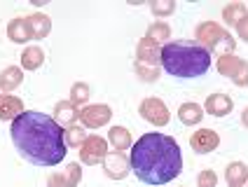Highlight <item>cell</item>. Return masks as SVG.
<instances>
[{
  "label": "cell",
  "instance_id": "1",
  "mask_svg": "<svg viewBox=\"0 0 248 187\" xmlns=\"http://www.w3.org/2000/svg\"><path fill=\"white\" fill-rule=\"evenodd\" d=\"M10 136L16 152L35 166H56L66 159L63 129L45 112L24 110L12 122Z\"/></svg>",
  "mask_w": 248,
  "mask_h": 187
},
{
  "label": "cell",
  "instance_id": "2",
  "mask_svg": "<svg viewBox=\"0 0 248 187\" xmlns=\"http://www.w3.org/2000/svg\"><path fill=\"white\" fill-rule=\"evenodd\" d=\"M131 171L145 185H166L183 171L180 145L164 134H145L131 145Z\"/></svg>",
  "mask_w": 248,
  "mask_h": 187
},
{
  "label": "cell",
  "instance_id": "3",
  "mask_svg": "<svg viewBox=\"0 0 248 187\" xmlns=\"http://www.w3.org/2000/svg\"><path fill=\"white\" fill-rule=\"evenodd\" d=\"M162 66L169 75L192 80L211 68V54L192 40H176L162 47Z\"/></svg>",
  "mask_w": 248,
  "mask_h": 187
},
{
  "label": "cell",
  "instance_id": "4",
  "mask_svg": "<svg viewBox=\"0 0 248 187\" xmlns=\"http://www.w3.org/2000/svg\"><path fill=\"white\" fill-rule=\"evenodd\" d=\"M194 35H197V42L206 49L208 54L218 52V56H225V54H232L236 47V40L216 21H204L194 28Z\"/></svg>",
  "mask_w": 248,
  "mask_h": 187
},
{
  "label": "cell",
  "instance_id": "5",
  "mask_svg": "<svg viewBox=\"0 0 248 187\" xmlns=\"http://www.w3.org/2000/svg\"><path fill=\"white\" fill-rule=\"evenodd\" d=\"M138 112L145 122H150L155 126H166L169 120H171V112L162 98H143L140 106H138Z\"/></svg>",
  "mask_w": 248,
  "mask_h": 187
},
{
  "label": "cell",
  "instance_id": "6",
  "mask_svg": "<svg viewBox=\"0 0 248 187\" xmlns=\"http://www.w3.org/2000/svg\"><path fill=\"white\" fill-rule=\"evenodd\" d=\"M106 155H108V143L101 136H87V140L80 145V161L87 166L103 164Z\"/></svg>",
  "mask_w": 248,
  "mask_h": 187
},
{
  "label": "cell",
  "instance_id": "7",
  "mask_svg": "<svg viewBox=\"0 0 248 187\" xmlns=\"http://www.w3.org/2000/svg\"><path fill=\"white\" fill-rule=\"evenodd\" d=\"M112 117V110L103 103H92V106H84L80 110V117L84 129H98V126H106Z\"/></svg>",
  "mask_w": 248,
  "mask_h": 187
},
{
  "label": "cell",
  "instance_id": "8",
  "mask_svg": "<svg viewBox=\"0 0 248 187\" xmlns=\"http://www.w3.org/2000/svg\"><path fill=\"white\" fill-rule=\"evenodd\" d=\"M129 171H131V161H129V157L124 152L112 150V152L106 155V159H103V173L108 175L110 180H124L129 175Z\"/></svg>",
  "mask_w": 248,
  "mask_h": 187
},
{
  "label": "cell",
  "instance_id": "9",
  "mask_svg": "<svg viewBox=\"0 0 248 187\" xmlns=\"http://www.w3.org/2000/svg\"><path fill=\"white\" fill-rule=\"evenodd\" d=\"M80 178H82V169H80V164L70 161L66 169L49 173V178H47V187H78Z\"/></svg>",
  "mask_w": 248,
  "mask_h": 187
},
{
  "label": "cell",
  "instance_id": "10",
  "mask_svg": "<svg viewBox=\"0 0 248 187\" xmlns=\"http://www.w3.org/2000/svg\"><path fill=\"white\" fill-rule=\"evenodd\" d=\"M218 145H220V136L216 134L213 129H199V131H194L190 136V147L197 155H208Z\"/></svg>",
  "mask_w": 248,
  "mask_h": 187
},
{
  "label": "cell",
  "instance_id": "11",
  "mask_svg": "<svg viewBox=\"0 0 248 187\" xmlns=\"http://www.w3.org/2000/svg\"><path fill=\"white\" fill-rule=\"evenodd\" d=\"M232 108H234V103H232V98H230L227 94L216 92V94H211V96L206 98V103H204V112L213 115V117H227V115L232 112Z\"/></svg>",
  "mask_w": 248,
  "mask_h": 187
},
{
  "label": "cell",
  "instance_id": "12",
  "mask_svg": "<svg viewBox=\"0 0 248 187\" xmlns=\"http://www.w3.org/2000/svg\"><path fill=\"white\" fill-rule=\"evenodd\" d=\"M136 61L145 63V66H159L162 63V47L157 42L143 38L136 47Z\"/></svg>",
  "mask_w": 248,
  "mask_h": 187
},
{
  "label": "cell",
  "instance_id": "13",
  "mask_svg": "<svg viewBox=\"0 0 248 187\" xmlns=\"http://www.w3.org/2000/svg\"><path fill=\"white\" fill-rule=\"evenodd\" d=\"M24 112V101L14 94H0V120L14 122Z\"/></svg>",
  "mask_w": 248,
  "mask_h": 187
},
{
  "label": "cell",
  "instance_id": "14",
  "mask_svg": "<svg viewBox=\"0 0 248 187\" xmlns=\"http://www.w3.org/2000/svg\"><path fill=\"white\" fill-rule=\"evenodd\" d=\"M78 117H80V110L73 106L70 101H59L54 106V122L61 126V129L73 126V124L78 122Z\"/></svg>",
  "mask_w": 248,
  "mask_h": 187
},
{
  "label": "cell",
  "instance_id": "15",
  "mask_svg": "<svg viewBox=\"0 0 248 187\" xmlns=\"http://www.w3.org/2000/svg\"><path fill=\"white\" fill-rule=\"evenodd\" d=\"M7 38L16 45H24V42L33 40V33H31V26H28V16H16L7 24Z\"/></svg>",
  "mask_w": 248,
  "mask_h": 187
},
{
  "label": "cell",
  "instance_id": "16",
  "mask_svg": "<svg viewBox=\"0 0 248 187\" xmlns=\"http://www.w3.org/2000/svg\"><path fill=\"white\" fill-rule=\"evenodd\" d=\"M21 82H24V70L19 66H7L2 73H0V92L12 94Z\"/></svg>",
  "mask_w": 248,
  "mask_h": 187
},
{
  "label": "cell",
  "instance_id": "17",
  "mask_svg": "<svg viewBox=\"0 0 248 187\" xmlns=\"http://www.w3.org/2000/svg\"><path fill=\"white\" fill-rule=\"evenodd\" d=\"M225 180L230 187H244L248 183V166L244 161H232L225 169Z\"/></svg>",
  "mask_w": 248,
  "mask_h": 187
},
{
  "label": "cell",
  "instance_id": "18",
  "mask_svg": "<svg viewBox=\"0 0 248 187\" xmlns=\"http://www.w3.org/2000/svg\"><path fill=\"white\" fill-rule=\"evenodd\" d=\"M204 108L199 106V103H183L178 108V120L180 124H185V126H197L199 122L204 120Z\"/></svg>",
  "mask_w": 248,
  "mask_h": 187
},
{
  "label": "cell",
  "instance_id": "19",
  "mask_svg": "<svg viewBox=\"0 0 248 187\" xmlns=\"http://www.w3.org/2000/svg\"><path fill=\"white\" fill-rule=\"evenodd\" d=\"M246 16H248V7L244 2H230V5H225V10H222V21H225V26L236 28Z\"/></svg>",
  "mask_w": 248,
  "mask_h": 187
},
{
  "label": "cell",
  "instance_id": "20",
  "mask_svg": "<svg viewBox=\"0 0 248 187\" xmlns=\"http://www.w3.org/2000/svg\"><path fill=\"white\" fill-rule=\"evenodd\" d=\"M28 26H31V33H33V40H42V38H47L49 31H52V19L42 12L31 14V16H28Z\"/></svg>",
  "mask_w": 248,
  "mask_h": 187
},
{
  "label": "cell",
  "instance_id": "21",
  "mask_svg": "<svg viewBox=\"0 0 248 187\" xmlns=\"http://www.w3.org/2000/svg\"><path fill=\"white\" fill-rule=\"evenodd\" d=\"M108 140H110V145L115 147L117 152H124V150H129V147L134 145L131 131L124 129V126H112L110 131H108Z\"/></svg>",
  "mask_w": 248,
  "mask_h": 187
},
{
  "label": "cell",
  "instance_id": "22",
  "mask_svg": "<svg viewBox=\"0 0 248 187\" xmlns=\"http://www.w3.org/2000/svg\"><path fill=\"white\" fill-rule=\"evenodd\" d=\"M45 63V52L40 47H26L21 52V70H38Z\"/></svg>",
  "mask_w": 248,
  "mask_h": 187
},
{
  "label": "cell",
  "instance_id": "23",
  "mask_svg": "<svg viewBox=\"0 0 248 187\" xmlns=\"http://www.w3.org/2000/svg\"><path fill=\"white\" fill-rule=\"evenodd\" d=\"M145 38H148V40H152V42H157V45L162 47V42L171 38V26H169L166 21H155V24H150V26H148Z\"/></svg>",
  "mask_w": 248,
  "mask_h": 187
},
{
  "label": "cell",
  "instance_id": "24",
  "mask_svg": "<svg viewBox=\"0 0 248 187\" xmlns=\"http://www.w3.org/2000/svg\"><path fill=\"white\" fill-rule=\"evenodd\" d=\"M241 61H244V59H239V56H234V54H225V56L218 59V73L232 80L234 73L239 70V66H241Z\"/></svg>",
  "mask_w": 248,
  "mask_h": 187
},
{
  "label": "cell",
  "instance_id": "25",
  "mask_svg": "<svg viewBox=\"0 0 248 187\" xmlns=\"http://www.w3.org/2000/svg\"><path fill=\"white\" fill-rule=\"evenodd\" d=\"M70 103L75 108H80L82 110L87 106V101H89V84L87 82H75L73 87H70Z\"/></svg>",
  "mask_w": 248,
  "mask_h": 187
},
{
  "label": "cell",
  "instance_id": "26",
  "mask_svg": "<svg viewBox=\"0 0 248 187\" xmlns=\"http://www.w3.org/2000/svg\"><path fill=\"white\" fill-rule=\"evenodd\" d=\"M63 140L68 143V147H80L87 140V131H84V126H68V129H63Z\"/></svg>",
  "mask_w": 248,
  "mask_h": 187
},
{
  "label": "cell",
  "instance_id": "27",
  "mask_svg": "<svg viewBox=\"0 0 248 187\" xmlns=\"http://www.w3.org/2000/svg\"><path fill=\"white\" fill-rule=\"evenodd\" d=\"M150 12L162 21V19H166L169 14L176 12V2H173V0H152L150 2Z\"/></svg>",
  "mask_w": 248,
  "mask_h": 187
},
{
  "label": "cell",
  "instance_id": "28",
  "mask_svg": "<svg viewBox=\"0 0 248 187\" xmlns=\"http://www.w3.org/2000/svg\"><path fill=\"white\" fill-rule=\"evenodd\" d=\"M136 75L143 82H157L159 80V68L157 66H145V63H138L136 61Z\"/></svg>",
  "mask_w": 248,
  "mask_h": 187
},
{
  "label": "cell",
  "instance_id": "29",
  "mask_svg": "<svg viewBox=\"0 0 248 187\" xmlns=\"http://www.w3.org/2000/svg\"><path fill=\"white\" fill-rule=\"evenodd\" d=\"M197 185L199 187H218V173L213 169H204L197 175Z\"/></svg>",
  "mask_w": 248,
  "mask_h": 187
},
{
  "label": "cell",
  "instance_id": "30",
  "mask_svg": "<svg viewBox=\"0 0 248 187\" xmlns=\"http://www.w3.org/2000/svg\"><path fill=\"white\" fill-rule=\"evenodd\" d=\"M232 82H234L236 87H248V61H241V66L234 73Z\"/></svg>",
  "mask_w": 248,
  "mask_h": 187
},
{
  "label": "cell",
  "instance_id": "31",
  "mask_svg": "<svg viewBox=\"0 0 248 187\" xmlns=\"http://www.w3.org/2000/svg\"><path fill=\"white\" fill-rule=\"evenodd\" d=\"M236 33H239V38L248 45V16L241 21V24H239V26H236Z\"/></svg>",
  "mask_w": 248,
  "mask_h": 187
},
{
  "label": "cell",
  "instance_id": "32",
  "mask_svg": "<svg viewBox=\"0 0 248 187\" xmlns=\"http://www.w3.org/2000/svg\"><path fill=\"white\" fill-rule=\"evenodd\" d=\"M241 124L248 129V108H244V112H241Z\"/></svg>",
  "mask_w": 248,
  "mask_h": 187
}]
</instances>
